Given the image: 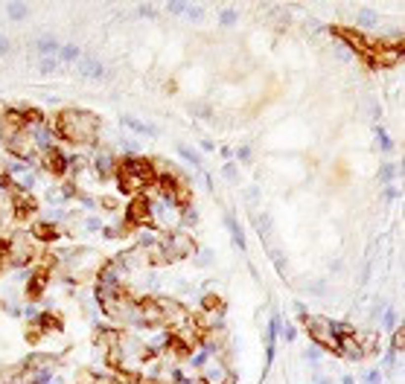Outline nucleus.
Wrapping results in <instances>:
<instances>
[{
    "mask_svg": "<svg viewBox=\"0 0 405 384\" xmlns=\"http://www.w3.org/2000/svg\"><path fill=\"white\" fill-rule=\"evenodd\" d=\"M125 126H131L134 131H146V134H155V128L143 126V123H137V120H131V117H125Z\"/></svg>",
    "mask_w": 405,
    "mask_h": 384,
    "instance_id": "15",
    "label": "nucleus"
},
{
    "mask_svg": "<svg viewBox=\"0 0 405 384\" xmlns=\"http://www.w3.org/2000/svg\"><path fill=\"white\" fill-rule=\"evenodd\" d=\"M79 70H82V76H88V79L102 76V64L96 62V59H79Z\"/></svg>",
    "mask_w": 405,
    "mask_h": 384,
    "instance_id": "12",
    "label": "nucleus"
},
{
    "mask_svg": "<svg viewBox=\"0 0 405 384\" xmlns=\"http://www.w3.org/2000/svg\"><path fill=\"white\" fill-rule=\"evenodd\" d=\"M38 50H41V53H56V50H59V44H56V41H53V38H50V41H47V38H44V41H41V44H38Z\"/></svg>",
    "mask_w": 405,
    "mask_h": 384,
    "instance_id": "17",
    "label": "nucleus"
},
{
    "mask_svg": "<svg viewBox=\"0 0 405 384\" xmlns=\"http://www.w3.org/2000/svg\"><path fill=\"white\" fill-rule=\"evenodd\" d=\"M59 56H62L64 62H73V59H79V50L67 44V47H62V50H59Z\"/></svg>",
    "mask_w": 405,
    "mask_h": 384,
    "instance_id": "14",
    "label": "nucleus"
},
{
    "mask_svg": "<svg viewBox=\"0 0 405 384\" xmlns=\"http://www.w3.org/2000/svg\"><path fill=\"white\" fill-rule=\"evenodd\" d=\"M379 382H382V376H379L376 370H370V373L365 376V384H379Z\"/></svg>",
    "mask_w": 405,
    "mask_h": 384,
    "instance_id": "21",
    "label": "nucleus"
},
{
    "mask_svg": "<svg viewBox=\"0 0 405 384\" xmlns=\"http://www.w3.org/2000/svg\"><path fill=\"white\" fill-rule=\"evenodd\" d=\"M12 204H15V219H18V222H27L32 213L38 210V201H35L32 195H24V192H18V190L12 195Z\"/></svg>",
    "mask_w": 405,
    "mask_h": 384,
    "instance_id": "8",
    "label": "nucleus"
},
{
    "mask_svg": "<svg viewBox=\"0 0 405 384\" xmlns=\"http://www.w3.org/2000/svg\"><path fill=\"white\" fill-rule=\"evenodd\" d=\"M53 131H56V137H62L67 143L85 146V143H94L99 134V117H94L91 111H82V108H67L53 117Z\"/></svg>",
    "mask_w": 405,
    "mask_h": 384,
    "instance_id": "2",
    "label": "nucleus"
},
{
    "mask_svg": "<svg viewBox=\"0 0 405 384\" xmlns=\"http://www.w3.org/2000/svg\"><path fill=\"white\" fill-rule=\"evenodd\" d=\"M332 32L347 41L353 47V53H359L368 64H397L403 59V38L400 41H376V38H368L362 32L350 30V27H332Z\"/></svg>",
    "mask_w": 405,
    "mask_h": 384,
    "instance_id": "1",
    "label": "nucleus"
},
{
    "mask_svg": "<svg viewBox=\"0 0 405 384\" xmlns=\"http://www.w3.org/2000/svg\"><path fill=\"white\" fill-rule=\"evenodd\" d=\"M3 265H9V239H0V271Z\"/></svg>",
    "mask_w": 405,
    "mask_h": 384,
    "instance_id": "13",
    "label": "nucleus"
},
{
    "mask_svg": "<svg viewBox=\"0 0 405 384\" xmlns=\"http://www.w3.org/2000/svg\"><path fill=\"white\" fill-rule=\"evenodd\" d=\"M403 352V326H400V329H397V335H394V352Z\"/></svg>",
    "mask_w": 405,
    "mask_h": 384,
    "instance_id": "20",
    "label": "nucleus"
},
{
    "mask_svg": "<svg viewBox=\"0 0 405 384\" xmlns=\"http://www.w3.org/2000/svg\"><path fill=\"white\" fill-rule=\"evenodd\" d=\"M169 9H172V12H184L187 6H184V3H169Z\"/></svg>",
    "mask_w": 405,
    "mask_h": 384,
    "instance_id": "24",
    "label": "nucleus"
},
{
    "mask_svg": "<svg viewBox=\"0 0 405 384\" xmlns=\"http://www.w3.org/2000/svg\"><path fill=\"white\" fill-rule=\"evenodd\" d=\"M157 184H160V190H163V195L166 198H172L175 204H181V207H187L189 198H192V190L187 187V181L175 172V169H169V172H163V175H157Z\"/></svg>",
    "mask_w": 405,
    "mask_h": 384,
    "instance_id": "4",
    "label": "nucleus"
},
{
    "mask_svg": "<svg viewBox=\"0 0 405 384\" xmlns=\"http://www.w3.org/2000/svg\"><path fill=\"white\" fill-rule=\"evenodd\" d=\"M391 175H394V166H385V169H382V181H388Z\"/></svg>",
    "mask_w": 405,
    "mask_h": 384,
    "instance_id": "23",
    "label": "nucleus"
},
{
    "mask_svg": "<svg viewBox=\"0 0 405 384\" xmlns=\"http://www.w3.org/2000/svg\"><path fill=\"white\" fill-rule=\"evenodd\" d=\"M6 146H9V152H12L15 158H24V160L32 158V140H30L27 131H18V134L6 137Z\"/></svg>",
    "mask_w": 405,
    "mask_h": 384,
    "instance_id": "7",
    "label": "nucleus"
},
{
    "mask_svg": "<svg viewBox=\"0 0 405 384\" xmlns=\"http://www.w3.org/2000/svg\"><path fill=\"white\" fill-rule=\"evenodd\" d=\"M236 21V15H233V9H227L224 15H221V24H233Z\"/></svg>",
    "mask_w": 405,
    "mask_h": 384,
    "instance_id": "22",
    "label": "nucleus"
},
{
    "mask_svg": "<svg viewBox=\"0 0 405 384\" xmlns=\"http://www.w3.org/2000/svg\"><path fill=\"white\" fill-rule=\"evenodd\" d=\"M32 254H35V248L30 245V239L27 236H15V239H9V265H27L32 259Z\"/></svg>",
    "mask_w": 405,
    "mask_h": 384,
    "instance_id": "6",
    "label": "nucleus"
},
{
    "mask_svg": "<svg viewBox=\"0 0 405 384\" xmlns=\"http://www.w3.org/2000/svg\"><path fill=\"white\" fill-rule=\"evenodd\" d=\"M3 50H6V41H0V53H3Z\"/></svg>",
    "mask_w": 405,
    "mask_h": 384,
    "instance_id": "25",
    "label": "nucleus"
},
{
    "mask_svg": "<svg viewBox=\"0 0 405 384\" xmlns=\"http://www.w3.org/2000/svg\"><path fill=\"white\" fill-rule=\"evenodd\" d=\"M376 137H379V143H382V152H391V140H388V134H385L382 128H376Z\"/></svg>",
    "mask_w": 405,
    "mask_h": 384,
    "instance_id": "18",
    "label": "nucleus"
},
{
    "mask_svg": "<svg viewBox=\"0 0 405 384\" xmlns=\"http://www.w3.org/2000/svg\"><path fill=\"white\" fill-rule=\"evenodd\" d=\"M32 236L41 239V242H53V239H59V230H56L53 224H35V227H32Z\"/></svg>",
    "mask_w": 405,
    "mask_h": 384,
    "instance_id": "11",
    "label": "nucleus"
},
{
    "mask_svg": "<svg viewBox=\"0 0 405 384\" xmlns=\"http://www.w3.org/2000/svg\"><path fill=\"white\" fill-rule=\"evenodd\" d=\"M44 166L50 169V175H64V169H67V158H64L59 149L47 146V149H44Z\"/></svg>",
    "mask_w": 405,
    "mask_h": 384,
    "instance_id": "10",
    "label": "nucleus"
},
{
    "mask_svg": "<svg viewBox=\"0 0 405 384\" xmlns=\"http://www.w3.org/2000/svg\"><path fill=\"white\" fill-rule=\"evenodd\" d=\"M9 15H12V18H24V15H27V6H24V3H12V6H9Z\"/></svg>",
    "mask_w": 405,
    "mask_h": 384,
    "instance_id": "16",
    "label": "nucleus"
},
{
    "mask_svg": "<svg viewBox=\"0 0 405 384\" xmlns=\"http://www.w3.org/2000/svg\"><path fill=\"white\" fill-rule=\"evenodd\" d=\"M50 265H53V259H47V262H44V265H41V268H38V271L32 274L30 286H27V291H30V300H38V297L44 294V286H47V277H50V271H53Z\"/></svg>",
    "mask_w": 405,
    "mask_h": 384,
    "instance_id": "9",
    "label": "nucleus"
},
{
    "mask_svg": "<svg viewBox=\"0 0 405 384\" xmlns=\"http://www.w3.org/2000/svg\"><path fill=\"white\" fill-rule=\"evenodd\" d=\"M178 152H181V155H184L187 160H192V163H198V155H195L192 149H187V146H178Z\"/></svg>",
    "mask_w": 405,
    "mask_h": 384,
    "instance_id": "19",
    "label": "nucleus"
},
{
    "mask_svg": "<svg viewBox=\"0 0 405 384\" xmlns=\"http://www.w3.org/2000/svg\"><path fill=\"white\" fill-rule=\"evenodd\" d=\"M117 184H120V192L125 195H140L143 190L155 187L157 184V172L152 166V160L146 158H123L117 163Z\"/></svg>",
    "mask_w": 405,
    "mask_h": 384,
    "instance_id": "3",
    "label": "nucleus"
},
{
    "mask_svg": "<svg viewBox=\"0 0 405 384\" xmlns=\"http://www.w3.org/2000/svg\"><path fill=\"white\" fill-rule=\"evenodd\" d=\"M125 219L134 224V227H155V216H152V204H149V198L140 192L137 198H131V204H128V213H125Z\"/></svg>",
    "mask_w": 405,
    "mask_h": 384,
    "instance_id": "5",
    "label": "nucleus"
}]
</instances>
